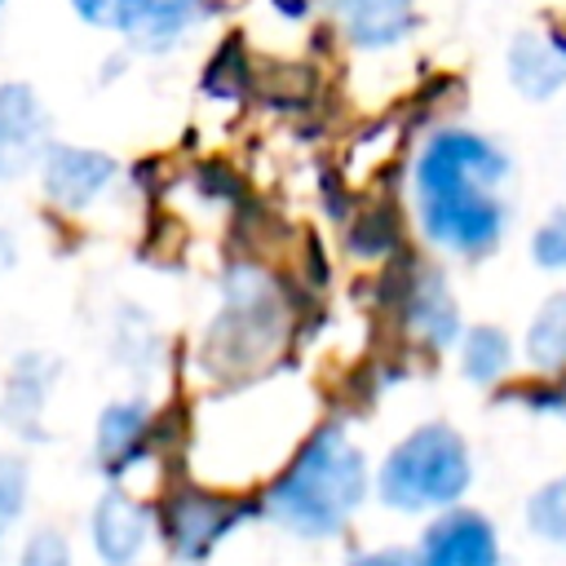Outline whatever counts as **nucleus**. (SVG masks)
Listing matches in <instances>:
<instances>
[{"label": "nucleus", "instance_id": "nucleus-22", "mask_svg": "<svg viewBox=\"0 0 566 566\" xmlns=\"http://www.w3.org/2000/svg\"><path fill=\"white\" fill-rule=\"evenodd\" d=\"M13 256H18V248H13V239H9V230H0V274L13 265Z\"/></svg>", "mask_w": 566, "mask_h": 566}, {"label": "nucleus", "instance_id": "nucleus-18", "mask_svg": "<svg viewBox=\"0 0 566 566\" xmlns=\"http://www.w3.org/2000/svg\"><path fill=\"white\" fill-rule=\"evenodd\" d=\"M531 256H535V265H544V270H566V208H553V212L535 226V234H531Z\"/></svg>", "mask_w": 566, "mask_h": 566}, {"label": "nucleus", "instance_id": "nucleus-19", "mask_svg": "<svg viewBox=\"0 0 566 566\" xmlns=\"http://www.w3.org/2000/svg\"><path fill=\"white\" fill-rule=\"evenodd\" d=\"M22 500H27V464L0 460V539H4L9 522L22 513Z\"/></svg>", "mask_w": 566, "mask_h": 566}, {"label": "nucleus", "instance_id": "nucleus-24", "mask_svg": "<svg viewBox=\"0 0 566 566\" xmlns=\"http://www.w3.org/2000/svg\"><path fill=\"white\" fill-rule=\"evenodd\" d=\"M0 9H4V0H0Z\"/></svg>", "mask_w": 566, "mask_h": 566}, {"label": "nucleus", "instance_id": "nucleus-1", "mask_svg": "<svg viewBox=\"0 0 566 566\" xmlns=\"http://www.w3.org/2000/svg\"><path fill=\"white\" fill-rule=\"evenodd\" d=\"M509 172L513 159L495 137L469 124L433 128L411 168L420 230L438 248L460 256H478L495 248L509 221V203H504Z\"/></svg>", "mask_w": 566, "mask_h": 566}, {"label": "nucleus", "instance_id": "nucleus-20", "mask_svg": "<svg viewBox=\"0 0 566 566\" xmlns=\"http://www.w3.org/2000/svg\"><path fill=\"white\" fill-rule=\"evenodd\" d=\"M22 566H71V553H66V539L57 531H35L27 553H22Z\"/></svg>", "mask_w": 566, "mask_h": 566}, {"label": "nucleus", "instance_id": "nucleus-5", "mask_svg": "<svg viewBox=\"0 0 566 566\" xmlns=\"http://www.w3.org/2000/svg\"><path fill=\"white\" fill-rule=\"evenodd\" d=\"M504 75L522 102H553L566 88V22L517 27L504 44Z\"/></svg>", "mask_w": 566, "mask_h": 566}, {"label": "nucleus", "instance_id": "nucleus-6", "mask_svg": "<svg viewBox=\"0 0 566 566\" xmlns=\"http://www.w3.org/2000/svg\"><path fill=\"white\" fill-rule=\"evenodd\" d=\"M35 168H40L44 195L66 212H84L119 177V164L106 150H88V146H71V142H49Z\"/></svg>", "mask_w": 566, "mask_h": 566}, {"label": "nucleus", "instance_id": "nucleus-11", "mask_svg": "<svg viewBox=\"0 0 566 566\" xmlns=\"http://www.w3.org/2000/svg\"><path fill=\"white\" fill-rule=\"evenodd\" d=\"M146 535H150V517L133 495L106 491L97 500V509H93V544L111 566H128L142 553Z\"/></svg>", "mask_w": 566, "mask_h": 566}, {"label": "nucleus", "instance_id": "nucleus-7", "mask_svg": "<svg viewBox=\"0 0 566 566\" xmlns=\"http://www.w3.org/2000/svg\"><path fill=\"white\" fill-rule=\"evenodd\" d=\"M323 9L358 53H389L420 27V0H323Z\"/></svg>", "mask_w": 566, "mask_h": 566}, {"label": "nucleus", "instance_id": "nucleus-15", "mask_svg": "<svg viewBox=\"0 0 566 566\" xmlns=\"http://www.w3.org/2000/svg\"><path fill=\"white\" fill-rule=\"evenodd\" d=\"M53 371H57V363L49 367L40 354H27L18 367H13V380H9V398H4V416L13 420V429H27L31 433V424H35V416H40V402H44V385L53 380Z\"/></svg>", "mask_w": 566, "mask_h": 566}, {"label": "nucleus", "instance_id": "nucleus-12", "mask_svg": "<svg viewBox=\"0 0 566 566\" xmlns=\"http://www.w3.org/2000/svg\"><path fill=\"white\" fill-rule=\"evenodd\" d=\"M146 433H150L146 402H111L97 420V460H102V469H111V473L128 469L137 460Z\"/></svg>", "mask_w": 566, "mask_h": 566}, {"label": "nucleus", "instance_id": "nucleus-2", "mask_svg": "<svg viewBox=\"0 0 566 566\" xmlns=\"http://www.w3.org/2000/svg\"><path fill=\"white\" fill-rule=\"evenodd\" d=\"M367 491L363 451L340 424H323L296 451L287 473L265 491V513L296 535H336Z\"/></svg>", "mask_w": 566, "mask_h": 566}, {"label": "nucleus", "instance_id": "nucleus-4", "mask_svg": "<svg viewBox=\"0 0 566 566\" xmlns=\"http://www.w3.org/2000/svg\"><path fill=\"white\" fill-rule=\"evenodd\" d=\"M75 18L97 31H115L133 53L164 57L177 44H186L203 18V0H71Z\"/></svg>", "mask_w": 566, "mask_h": 566}, {"label": "nucleus", "instance_id": "nucleus-17", "mask_svg": "<svg viewBox=\"0 0 566 566\" xmlns=\"http://www.w3.org/2000/svg\"><path fill=\"white\" fill-rule=\"evenodd\" d=\"M526 526H531L539 539H553V544L566 539V473L553 478V482H544V486L531 495V504H526Z\"/></svg>", "mask_w": 566, "mask_h": 566}, {"label": "nucleus", "instance_id": "nucleus-10", "mask_svg": "<svg viewBox=\"0 0 566 566\" xmlns=\"http://www.w3.org/2000/svg\"><path fill=\"white\" fill-rule=\"evenodd\" d=\"M243 517V504L217 500V495H177L168 509V539L172 553L186 562H203Z\"/></svg>", "mask_w": 566, "mask_h": 566}, {"label": "nucleus", "instance_id": "nucleus-16", "mask_svg": "<svg viewBox=\"0 0 566 566\" xmlns=\"http://www.w3.org/2000/svg\"><path fill=\"white\" fill-rule=\"evenodd\" d=\"M504 367H509V336L500 327H473L460 349V371L469 380L486 385V380L504 376Z\"/></svg>", "mask_w": 566, "mask_h": 566}, {"label": "nucleus", "instance_id": "nucleus-8", "mask_svg": "<svg viewBox=\"0 0 566 566\" xmlns=\"http://www.w3.org/2000/svg\"><path fill=\"white\" fill-rule=\"evenodd\" d=\"M49 146V111L31 84H0V181L27 177Z\"/></svg>", "mask_w": 566, "mask_h": 566}, {"label": "nucleus", "instance_id": "nucleus-21", "mask_svg": "<svg viewBox=\"0 0 566 566\" xmlns=\"http://www.w3.org/2000/svg\"><path fill=\"white\" fill-rule=\"evenodd\" d=\"M354 566H420V553H407V548H380V553L358 557Z\"/></svg>", "mask_w": 566, "mask_h": 566}, {"label": "nucleus", "instance_id": "nucleus-23", "mask_svg": "<svg viewBox=\"0 0 566 566\" xmlns=\"http://www.w3.org/2000/svg\"><path fill=\"white\" fill-rule=\"evenodd\" d=\"M539 407H553V411H562V416H566V385H562L553 398H539Z\"/></svg>", "mask_w": 566, "mask_h": 566}, {"label": "nucleus", "instance_id": "nucleus-3", "mask_svg": "<svg viewBox=\"0 0 566 566\" xmlns=\"http://www.w3.org/2000/svg\"><path fill=\"white\" fill-rule=\"evenodd\" d=\"M473 478L469 464V447L451 424H420L411 429L389 460L380 464L376 491L389 509H433V504H451L464 495Z\"/></svg>", "mask_w": 566, "mask_h": 566}, {"label": "nucleus", "instance_id": "nucleus-9", "mask_svg": "<svg viewBox=\"0 0 566 566\" xmlns=\"http://www.w3.org/2000/svg\"><path fill=\"white\" fill-rule=\"evenodd\" d=\"M500 544L482 513L451 509L420 539V566H495Z\"/></svg>", "mask_w": 566, "mask_h": 566}, {"label": "nucleus", "instance_id": "nucleus-14", "mask_svg": "<svg viewBox=\"0 0 566 566\" xmlns=\"http://www.w3.org/2000/svg\"><path fill=\"white\" fill-rule=\"evenodd\" d=\"M526 358H531L539 371L566 367V292H553V296L539 305V314L531 318Z\"/></svg>", "mask_w": 566, "mask_h": 566}, {"label": "nucleus", "instance_id": "nucleus-13", "mask_svg": "<svg viewBox=\"0 0 566 566\" xmlns=\"http://www.w3.org/2000/svg\"><path fill=\"white\" fill-rule=\"evenodd\" d=\"M407 318H411V323L424 332V340H433V345H447V340L460 332L455 301H451V292L442 287V279H438V274H424V279L416 283Z\"/></svg>", "mask_w": 566, "mask_h": 566}]
</instances>
